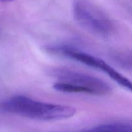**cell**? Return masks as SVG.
<instances>
[{
    "label": "cell",
    "mask_w": 132,
    "mask_h": 132,
    "mask_svg": "<svg viewBox=\"0 0 132 132\" xmlns=\"http://www.w3.org/2000/svg\"><path fill=\"white\" fill-rule=\"evenodd\" d=\"M0 110L41 121H55L73 117L76 110L69 106L36 101L23 95L14 96L0 104Z\"/></svg>",
    "instance_id": "obj_1"
},
{
    "label": "cell",
    "mask_w": 132,
    "mask_h": 132,
    "mask_svg": "<svg viewBox=\"0 0 132 132\" xmlns=\"http://www.w3.org/2000/svg\"><path fill=\"white\" fill-rule=\"evenodd\" d=\"M73 14L76 21L81 27L94 34L107 36L114 29L110 19L85 0L74 1Z\"/></svg>",
    "instance_id": "obj_2"
},
{
    "label": "cell",
    "mask_w": 132,
    "mask_h": 132,
    "mask_svg": "<svg viewBox=\"0 0 132 132\" xmlns=\"http://www.w3.org/2000/svg\"><path fill=\"white\" fill-rule=\"evenodd\" d=\"M52 75L59 82H68L86 89L91 95H106L111 92L110 86L103 80L69 68H55L52 71Z\"/></svg>",
    "instance_id": "obj_3"
},
{
    "label": "cell",
    "mask_w": 132,
    "mask_h": 132,
    "mask_svg": "<svg viewBox=\"0 0 132 132\" xmlns=\"http://www.w3.org/2000/svg\"><path fill=\"white\" fill-rule=\"evenodd\" d=\"M52 50L55 52L59 53L67 57L77 61L92 68L101 70L106 73L109 77L112 76L115 72L114 68H112L110 65H109L103 60L86 53L77 51L74 49L67 47L56 48H52Z\"/></svg>",
    "instance_id": "obj_4"
},
{
    "label": "cell",
    "mask_w": 132,
    "mask_h": 132,
    "mask_svg": "<svg viewBox=\"0 0 132 132\" xmlns=\"http://www.w3.org/2000/svg\"><path fill=\"white\" fill-rule=\"evenodd\" d=\"M79 132H132V126L131 124L126 122H113L103 124Z\"/></svg>",
    "instance_id": "obj_5"
},
{
    "label": "cell",
    "mask_w": 132,
    "mask_h": 132,
    "mask_svg": "<svg viewBox=\"0 0 132 132\" xmlns=\"http://www.w3.org/2000/svg\"><path fill=\"white\" fill-rule=\"evenodd\" d=\"M53 88L55 90L65 93H79V94H90L89 92L86 89L73 85L72 84L64 82H58L53 85Z\"/></svg>",
    "instance_id": "obj_6"
},
{
    "label": "cell",
    "mask_w": 132,
    "mask_h": 132,
    "mask_svg": "<svg viewBox=\"0 0 132 132\" xmlns=\"http://www.w3.org/2000/svg\"><path fill=\"white\" fill-rule=\"evenodd\" d=\"M14 1V0H0V2L8 3V2H12V1Z\"/></svg>",
    "instance_id": "obj_7"
}]
</instances>
